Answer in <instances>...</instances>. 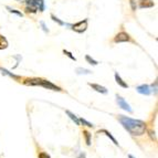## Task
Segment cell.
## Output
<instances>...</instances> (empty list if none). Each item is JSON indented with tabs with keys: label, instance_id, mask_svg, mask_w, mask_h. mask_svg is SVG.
Segmentation results:
<instances>
[{
	"label": "cell",
	"instance_id": "obj_1",
	"mask_svg": "<svg viewBox=\"0 0 158 158\" xmlns=\"http://www.w3.org/2000/svg\"><path fill=\"white\" fill-rule=\"evenodd\" d=\"M118 121L122 124V126L132 135V136H142L147 131L146 123L140 119L131 118L124 115H118Z\"/></svg>",
	"mask_w": 158,
	"mask_h": 158
},
{
	"label": "cell",
	"instance_id": "obj_2",
	"mask_svg": "<svg viewBox=\"0 0 158 158\" xmlns=\"http://www.w3.org/2000/svg\"><path fill=\"white\" fill-rule=\"evenodd\" d=\"M23 83L26 85H40L44 88H48V90H52V91H58L61 92L62 88L56 86L55 84L51 83L48 80H43V79H27L26 81H23Z\"/></svg>",
	"mask_w": 158,
	"mask_h": 158
},
{
	"label": "cell",
	"instance_id": "obj_3",
	"mask_svg": "<svg viewBox=\"0 0 158 158\" xmlns=\"http://www.w3.org/2000/svg\"><path fill=\"white\" fill-rule=\"evenodd\" d=\"M45 10L44 0H26V12L36 13L38 11L43 12Z\"/></svg>",
	"mask_w": 158,
	"mask_h": 158
},
{
	"label": "cell",
	"instance_id": "obj_4",
	"mask_svg": "<svg viewBox=\"0 0 158 158\" xmlns=\"http://www.w3.org/2000/svg\"><path fill=\"white\" fill-rule=\"evenodd\" d=\"M88 19H84V20H81V21L76 22L74 24H71V28L73 31L77 33H83L88 30Z\"/></svg>",
	"mask_w": 158,
	"mask_h": 158
},
{
	"label": "cell",
	"instance_id": "obj_5",
	"mask_svg": "<svg viewBox=\"0 0 158 158\" xmlns=\"http://www.w3.org/2000/svg\"><path fill=\"white\" fill-rule=\"evenodd\" d=\"M132 37L129 36L128 33L125 32V31H121L118 32L116 36L113 39V42L114 43H122V42H132Z\"/></svg>",
	"mask_w": 158,
	"mask_h": 158
},
{
	"label": "cell",
	"instance_id": "obj_6",
	"mask_svg": "<svg viewBox=\"0 0 158 158\" xmlns=\"http://www.w3.org/2000/svg\"><path fill=\"white\" fill-rule=\"evenodd\" d=\"M116 103L118 104V106L121 107L122 110L126 111V112H128V113H133V110H132V107H131V105H129L121 95H118V94H116Z\"/></svg>",
	"mask_w": 158,
	"mask_h": 158
},
{
	"label": "cell",
	"instance_id": "obj_7",
	"mask_svg": "<svg viewBox=\"0 0 158 158\" xmlns=\"http://www.w3.org/2000/svg\"><path fill=\"white\" fill-rule=\"evenodd\" d=\"M136 91L139 93V94H142V95H149L151 93V86L148 84H142V85H139V86H137Z\"/></svg>",
	"mask_w": 158,
	"mask_h": 158
},
{
	"label": "cell",
	"instance_id": "obj_8",
	"mask_svg": "<svg viewBox=\"0 0 158 158\" xmlns=\"http://www.w3.org/2000/svg\"><path fill=\"white\" fill-rule=\"evenodd\" d=\"M155 6L153 0H138V7L140 9H148V8H153Z\"/></svg>",
	"mask_w": 158,
	"mask_h": 158
},
{
	"label": "cell",
	"instance_id": "obj_9",
	"mask_svg": "<svg viewBox=\"0 0 158 158\" xmlns=\"http://www.w3.org/2000/svg\"><path fill=\"white\" fill-rule=\"evenodd\" d=\"M88 85L96 92L101 93V94H107V88L105 86H102V85L96 84V83H88Z\"/></svg>",
	"mask_w": 158,
	"mask_h": 158
},
{
	"label": "cell",
	"instance_id": "obj_10",
	"mask_svg": "<svg viewBox=\"0 0 158 158\" xmlns=\"http://www.w3.org/2000/svg\"><path fill=\"white\" fill-rule=\"evenodd\" d=\"M114 76H115V81H116V83H117V84L119 85L121 88H128V84H127V83H126V82L124 81V80H123V79H122L121 76H119V74H118L117 72L115 73Z\"/></svg>",
	"mask_w": 158,
	"mask_h": 158
},
{
	"label": "cell",
	"instance_id": "obj_11",
	"mask_svg": "<svg viewBox=\"0 0 158 158\" xmlns=\"http://www.w3.org/2000/svg\"><path fill=\"white\" fill-rule=\"evenodd\" d=\"M82 134H83V136H84V139H85L86 145H88V146H91V138H92V134L88 132V131H86V129H83Z\"/></svg>",
	"mask_w": 158,
	"mask_h": 158
},
{
	"label": "cell",
	"instance_id": "obj_12",
	"mask_svg": "<svg viewBox=\"0 0 158 158\" xmlns=\"http://www.w3.org/2000/svg\"><path fill=\"white\" fill-rule=\"evenodd\" d=\"M99 134H101V133L105 134V135H106V136L108 137V138H110V139L112 140V142H113V143H114L115 145H116V146H119V145H118V143H117V140L115 139L114 136H113V135H112V134H111V133L108 132L107 129H101V131H99Z\"/></svg>",
	"mask_w": 158,
	"mask_h": 158
},
{
	"label": "cell",
	"instance_id": "obj_13",
	"mask_svg": "<svg viewBox=\"0 0 158 158\" xmlns=\"http://www.w3.org/2000/svg\"><path fill=\"white\" fill-rule=\"evenodd\" d=\"M65 113H66V114H68V115H69V117H70L71 119H72V121H73L74 123L76 124V125H80V119L77 118L76 115L73 114V113H72L71 111H69V110H66V111H65Z\"/></svg>",
	"mask_w": 158,
	"mask_h": 158
},
{
	"label": "cell",
	"instance_id": "obj_14",
	"mask_svg": "<svg viewBox=\"0 0 158 158\" xmlns=\"http://www.w3.org/2000/svg\"><path fill=\"white\" fill-rule=\"evenodd\" d=\"M8 41L4 36H0V50H4V49L8 48Z\"/></svg>",
	"mask_w": 158,
	"mask_h": 158
},
{
	"label": "cell",
	"instance_id": "obj_15",
	"mask_svg": "<svg viewBox=\"0 0 158 158\" xmlns=\"http://www.w3.org/2000/svg\"><path fill=\"white\" fill-rule=\"evenodd\" d=\"M0 71H1V73L4 74V75H9L10 77H12V79H15V80H20V77L17 76V75H15L13 73H10L8 70H6V69H2V68H0Z\"/></svg>",
	"mask_w": 158,
	"mask_h": 158
},
{
	"label": "cell",
	"instance_id": "obj_16",
	"mask_svg": "<svg viewBox=\"0 0 158 158\" xmlns=\"http://www.w3.org/2000/svg\"><path fill=\"white\" fill-rule=\"evenodd\" d=\"M6 9H7L10 13H15V15H17V16H19V17H22L23 16V13H22L21 11H18V10H16V9H13V8H11V7H9V6H7L6 7Z\"/></svg>",
	"mask_w": 158,
	"mask_h": 158
},
{
	"label": "cell",
	"instance_id": "obj_17",
	"mask_svg": "<svg viewBox=\"0 0 158 158\" xmlns=\"http://www.w3.org/2000/svg\"><path fill=\"white\" fill-rule=\"evenodd\" d=\"M79 119H80V124H82V125L86 126V127H90V128H93V127H94V125H93L92 123L88 122L86 119H84V118H79Z\"/></svg>",
	"mask_w": 158,
	"mask_h": 158
},
{
	"label": "cell",
	"instance_id": "obj_18",
	"mask_svg": "<svg viewBox=\"0 0 158 158\" xmlns=\"http://www.w3.org/2000/svg\"><path fill=\"white\" fill-rule=\"evenodd\" d=\"M75 71H76L77 74H91V73H92V71H91V70L83 69V68H77Z\"/></svg>",
	"mask_w": 158,
	"mask_h": 158
},
{
	"label": "cell",
	"instance_id": "obj_19",
	"mask_svg": "<svg viewBox=\"0 0 158 158\" xmlns=\"http://www.w3.org/2000/svg\"><path fill=\"white\" fill-rule=\"evenodd\" d=\"M85 60H86V62L90 63L91 65H97V64H99V62H97L96 60L93 59V58H91L90 55H85Z\"/></svg>",
	"mask_w": 158,
	"mask_h": 158
},
{
	"label": "cell",
	"instance_id": "obj_20",
	"mask_svg": "<svg viewBox=\"0 0 158 158\" xmlns=\"http://www.w3.org/2000/svg\"><path fill=\"white\" fill-rule=\"evenodd\" d=\"M50 17H51L52 20H53L54 22H56V23H58L59 26H65V23H64L63 21H61V20H60V19L58 18V17H55V16L53 15V13H51V16H50Z\"/></svg>",
	"mask_w": 158,
	"mask_h": 158
},
{
	"label": "cell",
	"instance_id": "obj_21",
	"mask_svg": "<svg viewBox=\"0 0 158 158\" xmlns=\"http://www.w3.org/2000/svg\"><path fill=\"white\" fill-rule=\"evenodd\" d=\"M129 4H131V8H132L133 11H136V9H137L136 0H129Z\"/></svg>",
	"mask_w": 158,
	"mask_h": 158
},
{
	"label": "cell",
	"instance_id": "obj_22",
	"mask_svg": "<svg viewBox=\"0 0 158 158\" xmlns=\"http://www.w3.org/2000/svg\"><path fill=\"white\" fill-rule=\"evenodd\" d=\"M38 158H51L50 157V155L48 153H45V151H40L39 155H38Z\"/></svg>",
	"mask_w": 158,
	"mask_h": 158
},
{
	"label": "cell",
	"instance_id": "obj_23",
	"mask_svg": "<svg viewBox=\"0 0 158 158\" xmlns=\"http://www.w3.org/2000/svg\"><path fill=\"white\" fill-rule=\"evenodd\" d=\"M63 53L66 55V56H69L71 60H73V61H76V59H75V56L74 55H72V53H71L70 51H66V50H63Z\"/></svg>",
	"mask_w": 158,
	"mask_h": 158
},
{
	"label": "cell",
	"instance_id": "obj_24",
	"mask_svg": "<svg viewBox=\"0 0 158 158\" xmlns=\"http://www.w3.org/2000/svg\"><path fill=\"white\" fill-rule=\"evenodd\" d=\"M40 24L42 26V29H43L45 32H49V29L47 28V26H45V23H44L43 21H40Z\"/></svg>",
	"mask_w": 158,
	"mask_h": 158
},
{
	"label": "cell",
	"instance_id": "obj_25",
	"mask_svg": "<svg viewBox=\"0 0 158 158\" xmlns=\"http://www.w3.org/2000/svg\"><path fill=\"white\" fill-rule=\"evenodd\" d=\"M77 158H85V154L84 153H81V154L79 155V157Z\"/></svg>",
	"mask_w": 158,
	"mask_h": 158
},
{
	"label": "cell",
	"instance_id": "obj_26",
	"mask_svg": "<svg viewBox=\"0 0 158 158\" xmlns=\"http://www.w3.org/2000/svg\"><path fill=\"white\" fill-rule=\"evenodd\" d=\"M128 158H135V157H134L133 155H131V154H129V155H128Z\"/></svg>",
	"mask_w": 158,
	"mask_h": 158
}]
</instances>
